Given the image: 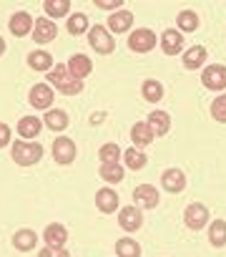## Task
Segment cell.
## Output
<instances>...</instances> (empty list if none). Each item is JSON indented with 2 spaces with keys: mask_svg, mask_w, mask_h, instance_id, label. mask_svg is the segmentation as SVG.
<instances>
[{
  "mask_svg": "<svg viewBox=\"0 0 226 257\" xmlns=\"http://www.w3.org/2000/svg\"><path fill=\"white\" fill-rule=\"evenodd\" d=\"M88 43L93 46V51L98 53H110L113 48H116V38H113L103 26H93L88 31Z\"/></svg>",
  "mask_w": 226,
  "mask_h": 257,
  "instance_id": "obj_3",
  "label": "cell"
},
{
  "mask_svg": "<svg viewBox=\"0 0 226 257\" xmlns=\"http://www.w3.org/2000/svg\"><path fill=\"white\" fill-rule=\"evenodd\" d=\"M66 239H68V229L63 224H48L46 227V242L50 247H63Z\"/></svg>",
  "mask_w": 226,
  "mask_h": 257,
  "instance_id": "obj_21",
  "label": "cell"
},
{
  "mask_svg": "<svg viewBox=\"0 0 226 257\" xmlns=\"http://www.w3.org/2000/svg\"><path fill=\"white\" fill-rule=\"evenodd\" d=\"M131 26H134V16H131V13H126V11L113 13V16L108 18V28H110L113 33H124V31H128Z\"/></svg>",
  "mask_w": 226,
  "mask_h": 257,
  "instance_id": "obj_22",
  "label": "cell"
},
{
  "mask_svg": "<svg viewBox=\"0 0 226 257\" xmlns=\"http://www.w3.org/2000/svg\"><path fill=\"white\" fill-rule=\"evenodd\" d=\"M43 118H46V126L50 128V132H63V128L68 126V116H66V111H60V108L48 111Z\"/></svg>",
  "mask_w": 226,
  "mask_h": 257,
  "instance_id": "obj_24",
  "label": "cell"
},
{
  "mask_svg": "<svg viewBox=\"0 0 226 257\" xmlns=\"http://www.w3.org/2000/svg\"><path fill=\"white\" fill-rule=\"evenodd\" d=\"M96 6L103 8V11H116L124 6V0H96Z\"/></svg>",
  "mask_w": 226,
  "mask_h": 257,
  "instance_id": "obj_37",
  "label": "cell"
},
{
  "mask_svg": "<svg viewBox=\"0 0 226 257\" xmlns=\"http://www.w3.org/2000/svg\"><path fill=\"white\" fill-rule=\"evenodd\" d=\"M38 257H70L68 254V249H63V247H43L40 252H38Z\"/></svg>",
  "mask_w": 226,
  "mask_h": 257,
  "instance_id": "obj_36",
  "label": "cell"
},
{
  "mask_svg": "<svg viewBox=\"0 0 226 257\" xmlns=\"http://www.w3.org/2000/svg\"><path fill=\"white\" fill-rule=\"evenodd\" d=\"M98 157H100V162H118L121 149H118L116 144H103L100 152H98Z\"/></svg>",
  "mask_w": 226,
  "mask_h": 257,
  "instance_id": "obj_34",
  "label": "cell"
},
{
  "mask_svg": "<svg viewBox=\"0 0 226 257\" xmlns=\"http://www.w3.org/2000/svg\"><path fill=\"white\" fill-rule=\"evenodd\" d=\"M40 128H43V121L36 118V116H23V118L18 121V134H20L23 139H36V137L40 134Z\"/></svg>",
  "mask_w": 226,
  "mask_h": 257,
  "instance_id": "obj_16",
  "label": "cell"
},
{
  "mask_svg": "<svg viewBox=\"0 0 226 257\" xmlns=\"http://www.w3.org/2000/svg\"><path fill=\"white\" fill-rule=\"evenodd\" d=\"M53 159L58 164H70L76 159V144H73V139H68V137L56 139L53 142Z\"/></svg>",
  "mask_w": 226,
  "mask_h": 257,
  "instance_id": "obj_6",
  "label": "cell"
},
{
  "mask_svg": "<svg viewBox=\"0 0 226 257\" xmlns=\"http://www.w3.org/2000/svg\"><path fill=\"white\" fill-rule=\"evenodd\" d=\"M124 159H126V167H128V169H134V172H138V169H144V167H146V154H144V152H138V149H134V147L124 154Z\"/></svg>",
  "mask_w": 226,
  "mask_h": 257,
  "instance_id": "obj_32",
  "label": "cell"
},
{
  "mask_svg": "<svg viewBox=\"0 0 226 257\" xmlns=\"http://www.w3.org/2000/svg\"><path fill=\"white\" fill-rule=\"evenodd\" d=\"M141 93H144V98H146V101L156 103V101H161V98H164V86H161L158 81H146V83L141 86Z\"/></svg>",
  "mask_w": 226,
  "mask_h": 257,
  "instance_id": "obj_31",
  "label": "cell"
},
{
  "mask_svg": "<svg viewBox=\"0 0 226 257\" xmlns=\"http://www.w3.org/2000/svg\"><path fill=\"white\" fill-rule=\"evenodd\" d=\"M86 31H88V18H86L83 13H76L73 18H68V33L80 36V33H86Z\"/></svg>",
  "mask_w": 226,
  "mask_h": 257,
  "instance_id": "obj_33",
  "label": "cell"
},
{
  "mask_svg": "<svg viewBox=\"0 0 226 257\" xmlns=\"http://www.w3.org/2000/svg\"><path fill=\"white\" fill-rule=\"evenodd\" d=\"M30 103H33L36 108H50V103H53V88H50L48 83L33 86V88H30Z\"/></svg>",
  "mask_w": 226,
  "mask_h": 257,
  "instance_id": "obj_10",
  "label": "cell"
},
{
  "mask_svg": "<svg viewBox=\"0 0 226 257\" xmlns=\"http://www.w3.org/2000/svg\"><path fill=\"white\" fill-rule=\"evenodd\" d=\"M118 224L126 229V232H136L141 224H144V217H141V209L138 207H124L121 214H118Z\"/></svg>",
  "mask_w": 226,
  "mask_h": 257,
  "instance_id": "obj_9",
  "label": "cell"
},
{
  "mask_svg": "<svg viewBox=\"0 0 226 257\" xmlns=\"http://www.w3.org/2000/svg\"><path fill=\"white\" fill-rule=\"evenodd\" d=\"M131 137H134V144H136V147H148V144L154 142V132L148 128V123H146V121H141V123H136V126H134Z\"/></svg>",
  "mask_w": 226,
  "mask_h": 257,
  "instance_id": "obj_26",
  "label": "cell"
},
{
  "mask_svg": "<svg viewBox=\"0 0 226 257\" xmlns=\"http://www.w3.org/2000/svg\"><path fill=\"white\" fill-rule=\"evenodd\" d=\"M201 83L211 91H221L226 88V66H208L201 73Z\"/></svg>",
  "mask_w": 226,
  "mask_h": 257,
  "instance_id": "obj_5",
  "label": "cell"
},
{
  "mask_svg": "<svg viewBox=\"0 0 226 257\" xmlns=\"http://www.w3.org/2000/svg\"><path fill=\"white\" fill-rule=\"evenodd\" d=\"M68 71L73 73V78H86L90 71H93V63H90V58H86L83 53H76V56H70L68 58Z\"/></svg>",
  "mask_w": 226,
  "mask_h": 257,
  "instance_id": "obj_11",
  "label": "cell"
},
{
  "mask_svg": "<svg viewBox=\"0 0 226 257\" xmlns=\"http://www.w3.org/2000/svg\"><path fill=\"white\" fill-rule=\"evenodd\" d=\"M134 199H136L141 207L154 209V207L158 204V192H156L151 184H141V187H136V189H134Z\"/></svg>",
  "mask_w": 226,
  "mask_h": 257,
  "instance_id": "obj_15",
  "label": "cell"
},
{
  "mask_svg": "<svg viewBox=\"0 0 226 257\" xmlns=\"http://www.w3.org/2000/svg\"><path fill=\"white\" fill-rule=\"evenodd\" d=\"M154 46H156V36H154V31H148V28H138V31H134L131 38H128V48L136 51V53H148Z\"/></svg>",
  "mask_w": 226,
  "mask_h": 257,
  "instance_id": "obj_4",
  "label": "cell"
},
{
  "mask_svg": "<svg viewBox=\"0 0 226 257\" xmlns=\"http://www.w3.org/2000/svg\"><path fill=\"white\" fill-rule=\"evenodd\" d=\"M161 182H164V189L166 192H184V187H186V177H184V172L181 169H166L164 172V177H161Z\"/></svg>",
  "mask_w": 226,
  "mask_h": 257,
  "instance_id": "obj_14",
  "label": "cell"
},
{
  "mask_svg": "<svg viewBox=\"0 0 226 257\" xmlns=\"http://www.w3.org/2000/svg\"><path fill=\"white\" fill-rule=\"evenodd\" d=\"M161 48H164L166 56H176V53L184 48V36H181L178 31L168 28V31L161 36Z\"/></svg>",
  "mask_w": 226,
  "mask_h": 257,
  "instance_id": "obj_13",
  "label": "cell"
},
{
  "mask_svg": "<svg viewBox=\"0 0 226 257\" xmlns=\"http://www.w3.org/2000/svg\"><path fill=\"white\" fill-rule=\"evenodd\" d=\"M96 207L100 212H106V214L116 212L118 209V194L113 192V189H98L96 192Z\"/></svg>",
  "mask_w": 226,
  "mask_h": 257,
  "instance_id": "obj_12",
  "label": "cell"
},
{
  "mask_svg": "<svg viewBox=\"0 0 226 257\" xmlns=\"http://www.w3.org/2000/svg\"><path fill=\"white\" fill-rule=\"evenodd\" d=\"M36 242H38V237H36V232H33V229H18V232L13 234V244H16L20 252L33 249V247H36Z\"/></svg>",
  "mask_w": 226,
  "mask_h": 257,
  "instance_id": "obj_23",
  "label": "cell"
},
{
  "mask_svg": "<svg viewBox=\"0 0 226 257\" xmlns=\"http://www.w3.org/2000/svg\"><path fill=\"white\" fill-rule=\"evenodd\" d=\"M98 174H100V179H106V182H110V184L124 182V167H121L118 162H103L100 169H98Z\"/></svg>",
  "mask_w": 226,
  "mask_h": 257,
  "instance_id": "obj_19",
  "label": "cell"
},
{
  "mask_svg": "<svg viewBox=\"0 0 226 257\" xmlns=\"http://www.w3.org/2000/svg\"><path fill=\"white\" fill-rule=\"evenodd\" d=\"M3 53H6V41L0 38V56H3Z\"/></svg>",
  "mask_w": 226,
  "mask_h": 257,
  "instance_id": "obj_39",
  "label": "cell"
},
{
  "mask_svg": "<svg viewBox=\"0 0 226 257\" xmlns=\"http://www.w3.org/2000/svg\"><path fill=\"white\" fill-rule=\"evenodd\" d=\"M116 254H118V257H141V247H138L136 239L124 237V239L116 242Z\"/></svg>",
  "mask_w": 226,
  "mask_h": 257,
  "instance_id": "obj_28",
  "label": "cell"
},
{
  "mask_svg": "<svg viewBox=\"0 0 226 257\" xmlns=\"http://www.w3.org/2000/svg\"><path fill=\"white\" fill-rule=\"evenodd\" d=\"M208 239L214 247H224L226 244V222L224 219H214V224L208 227Z\"/></svg>",
  "mask_w": 226,
  "mask_h": 257,
  "instance_id": "obj_27",
  "label": "cell"
},
{
  "mask_svg": "<svg viewBox=\"0 0 226 257\" xmlns=\"http://www.w3.org/2000/svg\"><path fill=\"white\" fill-rule=\"evenodd\" d=\"M204 61H206V48H204V46H194V48H188V51L184 53V66H186L188 71L201 68Z\"/></svg>",
  "mask_w": 226,
  "mask_h": 257,
  "instance_id": "obj_20",
  "label": "cell"
},
{
  "mask_svg": "<svg viewBox=\"0 0 226 257\" xmlns=\"http://www.w3.org/2000/svg\"><path fill=\"white\" fill-rule=\"evenodd\" d=\"M176 23H178V28H181L184 33H194V31L198 28V16H196L194 11H184V13H178Z\"/></svg>",
  "mask_w": 226,
  "mask_h": 257,
  "instance_id": "obj_30",
  "label": "cell"
},
{
  "mask_svg": "<svg viewBox=\"0 0 226 257\" xmlns=\"http://www.w3.org/2000/svg\"><path fill=\"white\" fill-rule=\"evenodd\" d=\"M211 116H214L216 121L226 123V93H224V96H218V98L214 101V106H211Z\"/></svg>",
  "mask_w": 226,
  "mask_h": 257,
  "instance_id": "obj_35",
  "label": "cell"
},
{
  "mask_svg": "<svg viewBox=\"0 0 226 257\" xmlns=\"http://www.w3.org/2000/svg\"><path fill=\"white\" fill-rule=\"evenodd\" d=\"M56 36H58L56 21H50V18H38V21H36V26H33V41H38V43H50Z\"/></svg>",
  "mask_w": 226,
  "mask_h": 257,
  "instance_id": "obj_7",
  "label": "cell"
},
{
  "mask_svg": "<svg viewBox=\"0 0 226 257\" xmlns=\"http://www.w3.org/2000/svg\"><path fill=\"white\" fill-rule=\"evenodd\" d=\"M43 157V147L33 142H16L13 144V162L20 167H30Z\"/></svg>",
  "mask_w": 226,
  "mask_h": 257,
  "instance_id": "obj_2",
  "label": "cell"
},
{
  "mask_svg": "<svg viewBox=\"0 0 226 257\" xmlns=\"http://www.w3.org/2000/svg\"><path fill=\"white\" fill-rule=\"evenodd\" d=\"M28 66L33 71H50L53 68V56L46 53V51H36V53L28 56Z\"/></svg>",
  "mask_w": 226,
  "mask_h": 257,
  "instance_id": "obj_25",
  "label": "cell"
},
{
  "mask_svg": "<svg viewBox=\"0 0 226 257\" xmlns=\"http://www.w3.org/2000/svg\"><path fill=\"white\" fill-rule=\"evenodd\" d=\"M43 8H46V13L50 18H63L70 11V3H68V0H46Z\"/></svg>",
  "mask_w": 226,
  "mask_h": 257,
  "instance_id": "obj_29",
  "label": "cell"
},
{
  "mask_svg": "<svg viewBox=\"0 0 226 257\" xmlns=\"http://www.w3.org/2000/svg\"><path fill=\"white\" fill-rule=\"evenodd\" d=\"M8 142H10V128L8 123H0V149L8 147Z\"/></svg>",
  "mask_w": 226,
  "mask_h": 257,
  "instance_id": "obj_38",
  "label": "cell"
},
{
  "mask_svg": "<svg viewBox=\"0 0 226 257\" xmlns=\"http://www.w3.org/2000/svg\"><path fill=\"white\" fill-rule=\"evenodd\" d=\"M148 128L154 132V137H164L168 128H171V118H168V113L166 111H154L151 116H148Z\"/></svg>",
  "mask_w": 226,
  "mask_h": 257,
  "instance_id": "obj_17",
  "label": "cell"
},
{
  "mask_svg": "<svg viewBox=\"0 0 226 257\" xmlns=\"http://www.w3.org/2000/svg\"><path fill=\"white\" fill-rule=\"evenodd\" d=\"M8 28H10L13 36H28V33L33 31V18H30L28 13H16V16L10 18Z\"/></svg>",
  "mask_w": 226,
  "mask_h": 257,
  "instance_id": "obj_18",
  "label": "cell"
},
{
  "mask_svg": "<svg viewBox=\"0 0 226 257\" xmlns=\"http://www.w3.org/2000/svg\"><path fill=\"white\" fill-rule=\"evenodd\" d=\"M184 219H186V227H191V229H201V227L208 222V209H206L204 204L194 202V204H188V207H186Z\"/></svg>",
  "mask_w": 226,
  "mask_h": 257,
  "instance_id": "obj_8",
  "label": "cell"
},
{
  "mask_svg": "<svg viewBox=\"0 0 226 257\" xmlns=\"http://www.w3.org/2000/svg\"><path fill=\"white\" fill-rule=\"evenodd\" d=\"M48 81L66 96H76L83 88V81L73 78V73L68 71V66H53V71L48 73Z\"/></svg>",
  "mask_w": 226,
  "mask_h": 257,
  "instance_id": "obj_1",
  "label": "cell"
}]
</instances>
